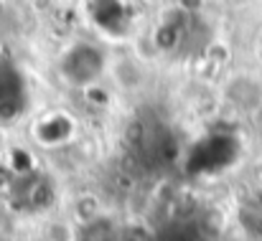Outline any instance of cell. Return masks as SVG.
Masks as SVG:
<instances>
[{
  "instance_id": "obj_1",
  "label": "cell",
  "mask_w": 262,
  "mask_h": 241,
  "mask_svg": "<svg viewBox=\"0 0 262 241\" xmlns=\"http://www.w3.org/2000/svg\"><path fill=\"white\" fill-rule=\"evenodd\" d=\"M227 97L239 109H257L262 104V84L255 77H234L227 84Z\"/></svg>"
},
{
  "instance_id": "obj_2",
  "label": "cell",
  "mask_w": 262,
  "mask_h": 241,
  "mask_svg": "<svg viewBox=\"0 0 262 241\" xmlns=\"http://www.w3.org/2000/svg\"><path fill=\"white\" fill-rule=\"evenodd\" d=\"M122 241H156L145 226H127L122 231Z\"/></svg>"
},
{
  "instance_id": "obj_3",
  "label": "cell",
  "mask_w": 262,
  "mask_h": 241,
  "mask_svg": "<svg viewBox=\"0 0 262 241\" xmlns=\"http://www.w3.org/2000/svg\"><path fill=\"white\" fill-rule=\"evenodd\" d=\"M204 3L206 0H176V10L183 13V15H193L204 8Z\"/></svg>"
},
{
  "instance_id": "obj_4",
  "label": "cell",
  "mask_w": 262,
  "mask_h": 241,
  "mask_svg": "<svg viewBox=\"0 0 262 241\" xmlns=\"http://www.w3.org/2000/svg\"><path fill=\"white\" fill-rule=\"evenodd\" d=\"M257 170H260V180H262V160H260V165H257Z\"/></svg>"
}]
</instances>
